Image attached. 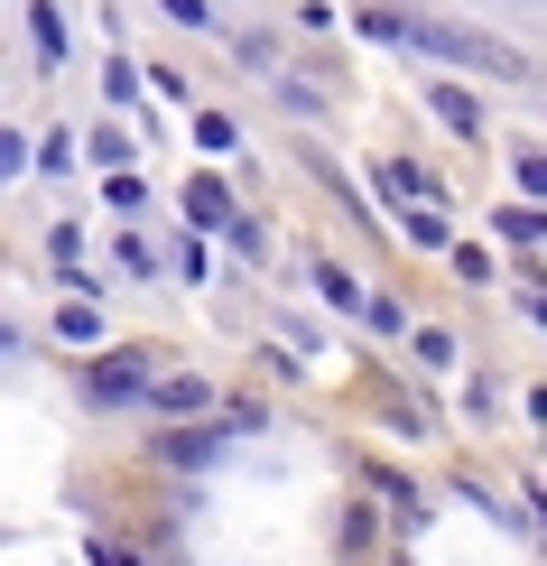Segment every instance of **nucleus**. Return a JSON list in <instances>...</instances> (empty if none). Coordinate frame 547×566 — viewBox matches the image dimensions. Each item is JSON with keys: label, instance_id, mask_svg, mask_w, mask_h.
<instances>
[{"label": "nucleus", "instance_id": "7ed1b4c3", "mask_svg": "<svg viewBox=\"0 0 547 566\" xmlns=\"http://www.w3.org/2000/svg\"><path fill=\"white\" fill-rule=\"evenodd\" d=\"M158 464H177V474L223 464V428H168V437H158Z\"/></svg>", "mask_w": 547, "mask_h": 566}, {"label": "nucleus", "instance_id": "9b49d317", "mask_svg": "<svg viewBox=\"0 0 547 566\" xmlns=\"http://www.w3.org/2000/svg\"><path fill=\"white\" fill-rule=\"evenodd\" d=\"M196 149H213V158H223V149H242V130H232L223 112H196Z\"/></svg>", "mask_w": 547, "mask_h": 566}, {"label": "nucleus", "instance_id": "9d476101", "mask_svg": "<svg viewBox=\"0 0 547 566\" xmlns=\"http://www.w3.org/2000/svg\"><path fill=\"white\" fill-rule=\"evenodd\" d=\"M29 38H38L46 65H65V10H56V0H29Z\"/></svg>", "mask_w": 547, "mask_h": 566}, {"label": "nucleus", "instance_id": "6ab92c4d", "mask_svg": "<svg viewBox=\"0 0 547 566\" xmlns=\"http://www.w3.org/2000/svg\"><path fill=\"white\" fill-rule=\"evenodd\" d=\"M65 158H75V139H65V130H46V139H38V168H46V177H65Z\"/></svg>", "mask_w": 547, "mask_h": 566}, {"label": "nucleus", "instance_id": "4468645a", "mask_svg": "<svg viewBox=\"0 0 547 566\" xmlns=\"http://www.w3.org/2000/svg\"><path fill=\"white\" fill-rule=\"evenodd\" d=\"M46 261L75 270V261H84V232H75V223H56V232H46Z\"/></svg>", "mask_w": 547, "mask_h": 566}, {"label": "nucleus", "instance_id": "f257e3e1", "mask_svg": "<svg viewBox=\"0 0 547 566\" xmlns=\"http://www.w3.org/2000/svg\"><path fill=\"white\" fill-rule=\"evenodd\" d=\"M362 38L380 46H409L427 65H464V75H502V84H529V56L483 29H464V19H390V10H362Z\"/></svg>", "mask_w": 547, "mask_h": 566}, {"label": "nucleus", "instance_id": "dca6fc26", "mask_svg": "<svg viewBox=\"0 0 547 566\" xmlns=\"http://www.w3.org/2000/svg\"><path fill=\"white\" fill-rule=\"evenodd\" d=\"M56 335H65V344H93V335H103V316H93V306H65Z\"/></svg>", "mask_w": 547, "mask_h": 566}, {"label": "nucleus", "instance_id": "6e6552de", "mask_svg": "<svg viewBox=\"0 0 547 566\" xmlns=\"http://www.w3.org/2000/svg\"><path fill=\"white\" fill-rule=\"evenodd\" d=\"M306 279H316L325 306H344V316H362V306H371L362 289H353V270H344V261H306Z\"/></svg>", "mask_w": 547, "mask_h": 566}, {"label": "nucleus", "instance_id": "f8f14e48", "mask_svg": "<svg viewBox=\"0 0 547 566\" xmlns=\"http://www.w3.org/2000/svg\"><path fill=\"white\" fill-rule=\"evenodd\" d=\"M103 205H112V214H139V205H149V186H139L130 168H112V186H103Z\"/></svg>", "mask_w": 547, "mask_h": 566}, {"label": "nucleus", "instance_id": "a211bd4d", "mask_svg": "<svg viewBox=\"0 0 547 566\" xmlns=\"http://www.w3.org/2000/svg\"><path fill=\"white\" fill-rule=\"evenodd\" d=\"M519 186H529V205H547V149H519Z\"/></svg>", "mask_w": 547, "mask_h": 566}, {"label": "nucleus", "instance_id": "5701e85b", "mask_svg": "<svg viewBox=\"0 0 547 566\" xmlns=\"http://www.w3.org/2000/svg\"><path fill=\"white\" fill-rule=\"evenodd\" d=\"M158 10H168L177 29H213V10H204V0H158Z\"/></svg>", "mask_w": 547, "mask_h": 566}, {"label": "nucleus", "instance_id": "b1692460", "mask_svg": "<svg viewBox=\"0 0 547 566\" xmlns=\"http://www.w3.org/2000/svg\"><path fill=\"white\" fill-rule=\"evenodd\" d=\"M93 566H139V557H122V548H93Z\"/></svg>", "mask_w": 547, "mask_h": 566}, {"label": "nucleus", "instance_id": "39448f33", "mask_svg": "<svg viewBox=\"0 0 547 566\" xmlns=\"http://www.w3.org/2000/svg\"><path fill=\"white\" fill-rule=\"evenodd\" d=\"M427 112H436V122L455 130V139H473V130H483V103H473L464 84H427Z\"/></svg>", "mask_w": 547, "mask_h": 566}, {"label": "nucleus", "instance_id": "a878e982", "mask_svg": "<svg viewBox=\"0 0 547 566\" xmlns=\"http://www.w3.org/2000/svg\"><path fill=\"white\" fill-rule=\"evenodd\" d=\"M10 344H19V335H10V325H0V353H10Z\"/></svg>", "mask_w": 547, "mask_h": 566}, {"label": "nucleus", "instance_id": "1a4fd4ad", "mask_svg": "<svg viewBox=\"0 0 547 566\" xmlns=\"http://www.w3.org/2000/svg\"><path fill=\"white\" fill-rule=\"evenodd\" d=\"M399 232H409L418 251H445V242H455V223H445V205H409V214H399Z\"/></svg>", "mask_w": 547, "mask_h": 566}, {"label": "nucleus", "instance_id": "20e7f679", "mask_svg": "<svg viewBox=\"0 0 547 566\" xmlns=\"http://www.w3.org/2000/svg\"><path fill=\"white\" fill-rule=\"evenodd\" d=\"M149 409H158V418H204V409H213V381H196V371H168V381L149 390Z\"/></svg>", "mask_w": 547, "mask_h": 566}, {"label": "nucleus", "instance_id": "f03ea898", "mask_svg": "<svg viewBox=\"0 0 547 566\" xmlns=\"http://www.w3.org/2000/svg\"><path fill=\"white\" fill-rule=\"evenodd\" d=\"M158 390V371H149V353H103V363H93L84 371V399H93V409H130V399H149Z\"/></svg>", "mask_w": 547, "mask_h": 566}, {"label": "nucleus", "instance_id": "aec40b11", "mask_svg": "<svg viewBox=\"0 0 547 566\" xmlns=\"http://www.w3.org/2000/svg\"><path fill=\"white\" fill-rule=\"evenodd\" d=\"M93 158H103V168H130V158H139V149H130V139H122V130H93Z\"/></svg>", "mask_w": 547, "mask_h": 566}, {"label": "nucleus", "instance_id": "4be33fe9", "mask_svg": "<svg viewBox=\"0 0 547 566\" xmlns=\"http://www.w3.org/2000/svg\"><path fill=\"white\" fill-rule=\"evenodd\" d=\"M19 168H29V139H19V130H0V186H10Z\"/></svg>", "mask_w": 547, "mask_h": 566}, {"label": "nucleus", "instance_id": "ddd939ff", "mask_svg": "<svg viewBox=\"0 0 547 566\" xmlns=\"http://www.w3.org/2000/svg\"><path fill=\"white\" fill-rule=\"evenodd\" d=\"M223 242H232V251H242V261H260V251H270V232H260L251 214H232V223H223Z\"/></svg>", "mask_w": 547, "mask_h": 566}, {"label": "nucleus", "instance_id": "2eb2a0df", "mask_svg": "<svg viewBox=\"0 0 547 566\" xmlns=\"http://www.w3.org/2000/svg\"><path fill=\"white\" fill-rule=\"evenodd\" d=\"M362 325H380V335H409V306H399V297H371Z\"/></svg>", "mask_w": 547, "mask_h": 566}, {"label": "nucleus", "instance_id": "f3484780", "mask_svg": "<svg viewBox=\"0 0 547 566\" xmlns=\"http://www.w3.org/2000/svg\"><path fill=\"white\" fill-rule=\"evenodd\" d=\"M418 363H427V371H445V363H455V335H436V325H418Z\"/></svg>", "mask_w": 547, "mask_h": 566}, {"label": "nucleus", "instance_id": "423d86ee", "mask_svg": "<svg viewBox=\"0 0 547 566\" xmlns=\"http://www.w3.org/2000/svg\"><path fill=\"white\" fill-rule=\"evenodd\" d=\"M186 223H196V232H223V223H232L223 177H186Z\"/></svg>", "mask_w": 547, "mask_h": 566}, {"label": "nucleus", "instance_id": "0eeeda50", "mask_svg": "<svg viewBox=\"0 0 547 566\" xmlns=\"http://www.w3.org/2000/svg\"><path fill=\"white\" fill-rule=\"evenodd\" d=\"M492 232L529 251V242H547V205H529V196H519V205H502V214H492Z\"/></svg>", "mask_w": 547, "mask_h": 566}, {"label": "nucleus", "instance_id": "412c9836", "mask_svg": "<svg viewBox=\"0 0 547 566\" xmlns=\"http://www.w3.org/2000/svg\"><path fill=\"white\" fill-rule=\"evenodd\" d=\"M122 270H130V279H149V270H158V251L139 242V232H122Z\"/></svg>", "mask_w": 547, "mask_h": 566}, {"label": "nucleus", "instance_id": "393cba45", "mask_svg": "<svg viewBox=\"0 0 547 566\" xmlns=\"http://www.w3.org/2000/svg\"><path fill=\"white\" fill-rule=\"evenodd\" d=\"M519 306H529V316H538V325H547V289H529V297H519Z\"/></svg>", "mask_w": 547, "mask_h": 566}]
</instances>
